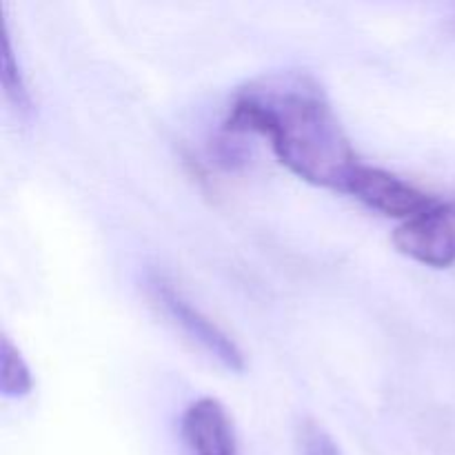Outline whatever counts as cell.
Returning a JSON list of instances; mask_svg holds the SVG:
<instances>
[{"label":"cell","mask_w":455,"mask_h":455,"mask_svg":"<svg viewBox=\"0 0 455 455\" xmlns=\"http://www.w3.org/2000/svg\"><path fill=\"white\" fill-rule=\"evenodd\" d=\"M0 389L4 398L13 400L25 398L34 389L29 364L25 363L18 347L9 340V336H3V349H0Z\"/></svg>","instance_id":"cell-6"},{"label":"cell","mask_w":455,"mask_h":455,"mask_svg":"<svg viewBox=\"0 0 455 455\" xmlns=\"http://www.w3.org/2000/svg\"><path fill=\"white\" fill-rule=\"evenodd\" d=\"M3 89L7 100L12 102L13 109L18 114H29L31 111V96L29 89H27L25 76H22L20 65L16 60V53H13L12 47V38H9L7 25L3 27Z\"/></svg>","instance_id":"cell-7"},{"label":"cell","mask_w":455,"mask_h":455,"mask_svg":"<svg viewBox=\"0 0 455 455\" xmlns=\"http://www.w3.org/2000/svg\"><path fill=\"white\" fill-rule=\"evenodd\" d=\"M147 291H149L154 305L163 311V315H167L169 323L176 324L209 358H213L229 371H244V354L238 342L216 320H212L200 307H196L176 287V283H172L164 274L154 271L147 275Z\"/></svg>","instance_id":"cell-2"},{"label":"cell","mask_w":455,"mask_h":455,"mask_svg":"<svg viewBox=\"0 0 455 455\" xmlns=\"http://www.w3.org/2000/svg\"><path fill=\"white\" fill-rule=\"evenodd\" d=\"M182 438L191 455H238L229 413L216 398H198L187 407Z\"/></svg>","instance_id":"cell-5"},{"label":"cell","mask_w":455,"mask_h":455,"mask_svg":"<svg viewBox=\"0 0 455 455\" xmlns=\"http://www.w3.org/2000/svg\"><path fill=\"white\" fill-rule=\"evenodd\" d=\"M225 132L267 138L293 176L347 194L360 160L324 89L302 71L260 76L238 89Z\"/></svg>","instance_id":"cell-1"},{"label":"cell","mask_w":455,"mask_h":455,"mask_svg":"<svg viewBox=\"0 0 455 455\" xmlns=\"http://www.w3.org/2000/svg\"><path fill=\"white\" fill-rule=\"evenodd\" d=\"M347 194L358 198L360 203L367 204L373 212L403 222L420 216L422 212H427V209L438 203L434 196L418 189L411 182L364 163H360L354 176H351L349 185H347Z\"/></svg>","instance_id":"cell-4"},{"label":"cell","mask_w":455,"mask_h":455,"mask_svg":"<svg viewBox=\"0 0 455 455\" xmlns=\"http://www.w3.org/2000/svg\"><path fill=\"white\" fill-rule=\"evenodd\" d=\"M394 247L409 260L434 269L455 262V198L435 203L420 216L403 222L391 235Z\"/></svg>","instance_id":"cell-3"},{"label":"cell","mask_w":455,"mask_h":455,"mask_svg":"<svg viewBox=\"0 0 455 455\" xmlns=\"http://www.w3.org/2000/svg\"><path fill=\"white\" fill-rule=\"evenodd\" d=\"M300 449L302 455H340L331 435L311 420L300 427Z\"/></svg>","instance_id":"cell-8"}]
</instances>
